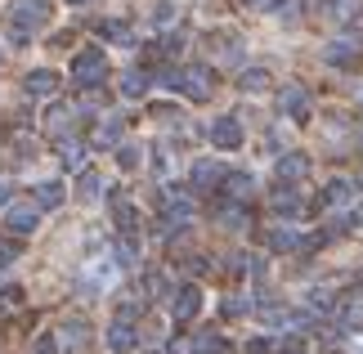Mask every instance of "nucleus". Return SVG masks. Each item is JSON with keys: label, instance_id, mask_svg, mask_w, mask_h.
<instances>
[{"label": "nucleus", "instance_id": "obj_7", "mask_svg": "<svg viewBox=\"0 0 363 354\" xmlns=\"http://www.w3.org/2000/svg\"><path fill=\"white\" fill-rule=\"evenodd\" d=\"M179 90H184L189 99H211V72L198 63V67H189V72H179Z\"/></svg>", "mask_w": 363, "mask_h": 354}, {"label": "nucleus", "instance_id": "obj_24", "mask_svg": "<svg viewBox=\"0 0 363 354\" xmlns=\"http://www.w3.org/2000/svg\"><path fill=\"white\" fill-rule=\"evenodd\" d=\"M354 54H359V40H354V36H341V40H332L328 59H332V63H350Z\"/></svg>", "mask_w": 363, "mask_h": 354}, {"label": "nucleus", "instance_id": "obj_6", "mask_svg": "<svg viewBox=\"0 0 363 354\" xmlns=\"http://www.w3.org/2000/svg\"><path fill=\"white\" fill-rule=\"evenodd\" d=\"M50 18V0H13V27H40Z\"/></svg>", "mask_w": 363, "mask_h": 354}, {"label": "nucleus", "instance_id": "obj_11", "mask_svg": "<svg viewBox=\"0 0 363 354\" xmlns=\"http://www.w3.org/2000/svg\"><path fill=\"white\" fill-rule=\"evenodd\" d=\"M108 350H113V354H130L135 350V323L130 319L117 314V323L108 328Z\"/></svg>", "mask_w": 363, "mask_h": 354}, {"label": "nucleus", "instance_id": "obj_18", "mask_svg": "<svg viewBox=\"0 0 363 354\" xmlns=\"http://www.w3.org/2000/svg\"><path fill=\"white\" fill-rule=\"evenodd\" d=\"M27 90L40 94V99H54V90H59V72H50V67H36V72L27 77Z\"/></svg>", "mask_w": 363, "mask_h": 354}, {"label": "nucleus", "instance_id": "obj_15", "mask_svg": "<svg viewBox=\"0 0 363 354\" xmlns=\"http://www.w3.org/2000/svg\"><path fill=\"white\" fill-rule=\"evenodd\" d=\"M354 197V184L350 179H328L323 193H318V206H345Z\"/></svg>", "mask_w": 363, "mask_h": 354}, {"label": "nucleus", "instance_id": "obj_19", "mask_svg": "<svg viewBox=\"0 0 363 354\" xmlns=\"http://www.w3.org/2000/svg\"><path fill=\"white\" fill-rule=\"evenodd\" d=\"M90 144H94V148H117V144H121V117H104Z\"/></svg>", "mask_w": 363, "mask_h": 354}, {"label": "nucleus", "instance_id": "obj_42", "mask_svg": "<svg viewBox=\"0 0 363 354\" xmlns=\"http://www.w3.org/2000/svg\"><path fill=\"white\" fill-rule=\"evenodd\" d=\"M72 5H90V0H72Z\"/></svg>", "mask_w": 363, "mask_h": 354}, {"label": "nucleus", "instance_id": "obj_13", "mask_svg": "<svg viewBox=\"0 0 363 354\" xmlns=\"http://www.w3.org/2000/svg\"><path fill=\"white\" fill-rule=\"evenodd\" d=\"M260 319H264V328H274V332H283V328H301V323H305L301 309H283V305L260 309Z\"/></svg>", "mask_w": 363, "mask_h": 354}, {"label": "nucleus", "instance_id": "obj_39", "mask_svg": "<svg viewBox=\"0 0 363 354\" xmlns=\"http://www.w3.org/2000/svg\"><path fill=\"white\" fill-rule=\"evenodd\" d=\"M0 206H9V179L0 175Z\"/></svg>", "mask_w": 363, "mask_h": 354}, {"label": "nucleus", "instance_id": "obj_32", "mask_svg": "<svg viewBox=\"0 0 363 354\" xmlns=\"http://www.w3.org/2000/svg\"><path fill=\"white\" fill-rule=\"evenodd\" d=\"M99 32H104L108 40H117V45H130V27H125V23H104Z\"/></svg>", "mask_w": 363, "mask_h": 354}, {"label": "nucleus", "instance_id": "obj_3", "mask_svg": "<svg viewBox=\"0 0 363 354\" xmlns=\"http://www.w3.org/2000/svg\"><path fill=\"white\" fill-rule=\"evenodd\" d=\"M121 274L117 260H90L86 274H81V296H104V287Z\"/></svg>", "mask_w": 363, "mask_h": 354}, {"label": "nucleus", "instance_id": "obj_16", "mask_svg": "<svg viewBox=\"0 0 363 354\" xmlns=\"http://www.w3.org/2000/svg\"><path fill=\"white\" fill-rule=\"evenodd\" d=\"M225 179V166L220 162H193V171H189V184L193 189H211V184Z\"/></svg>", "mask_w": 363, "mask_h": 354}, {"label": "nucleus", "instance_id": "obj_25", "mask_svg": "<svg viewBox=\"0 0 363 354\" xmlns=\"http://www.w3.org/2000/svg\"><path fill=\"white\" fill-rule=\"evenodd\" d=\"M238 86H242L247 94H260L264 86H269V72H264V67H247V72H242V81H238Z\"/></svg>", "mask_w": 363, "mask_h": 354}, {"label": "nucleus", "instance_id": "obj_12", "mask_svg": "<svg viewBox=\"0 0 363 354\" xmlns=\"http://www.w3.org/2000/svg\"><path fill=\"white\" fill-rule=\"evenodd\" d=\"M77 197L86 206H94L104 197V175L99 171H90V166H81V175H77Z\"/></svg>", "mask_w": 363, "mask_h": 354}, {"label": "nucleus", "instance_id": "obj_2", "mask_svg": "<svg viewBox=\"0 0 363 354\" xmlns=\"http://www.w3.org/2000/svg\"><path fill=\"white\" fill-rule=\"evenodd\" d=\"M5 229L18 233V238L36 233V229H40V206H36V202H9V211H5Z\"/></svg>", "mask_w": 363, "mask_h": 354}, {"label": "nucleus", "instance_id": "obj_43", "mask_svg": "<svg viewBox=\"0 0 363 354\" xmlns=\"http://www.w3.org/2000/svg\"><path fill=\"white\" fill-rule=\"evenodd\" d=\"M242 5H247V0H242Z\"/></svg>", "mask_w": 363, "mask_h": 354}, {"label": "nucleus", "instance_id": "obj_28", "mask_svg": "<svg viewBox=\"0 0 363 354\" xmlns=\"http://www.w3.org/2000/svg\"><path fill=\"white\" fill-rule=\"evenodd\" d=\"M296 243H301V238L291 233V229H274V233H269V247H274V251H296Z\"/></svg>", "mask_w": 363, "mask_h": 354}, {"label": "nucleus", "instance_id": "obj_10", "mask_svg": "<svg viewBox=\"0 0 363 354\" xmlns=\"http://www.w3.org/2000/svg\"><path fill=\"white\" fill-rule=\"evenodd\" d=\"M278 179L283 184H301L305 175H310V157H301V153H278Z\"/></svg>", "mask_w": 363, "mask_h": 354}, {"label": "nucleus", "instance_id": "obj_35", "mask_svg": "<svg viewBox=\"0 0 363 354\" xmlns=\"http://www.w3.org/2000/svg\"><path fill=\"white\" fill-rule=\"evenodd\" d=\"M171 18H175V5H171V0H162V5H152V23H157V27H166Z\"/></svg>", "mask_w": 363, "mask_h": 354}, {"label": "nucleus", "instance_id": "obj_23", "mask_svg": "<svg viewBox=\"0 0 363 354\" xmlns=\"http://www.w3.org/2000/svg\"><path fill=\"white\" fill-rule=\"evenodd\" d=\"M189 354H225V341H220L216 332H198L189 341Z\"/></svg>", "mask_w": 363, "mask_h": 354}, {"label": "nucleus", "instance_id": "obj_17", "mask_svg": "<svg viewBox=\"0 0 363 354\" xmlns=\"http://www.w3.org/2000/svg\"><path fill=\"white\" fill-rule=\"evenodd\" d=\"M63 345L72 350V354H86V345H90V323L67 319V323H63Z\"/></svg>", "mask_w": 363, "mask_h": 354}, {"label": "nucleus", "instance_id": "obj_34", "mask_svg": "<svg viewBox=\"0 0 363 354\" xmlns=\"http://www.w3.org/2000/svg\"><path fill=\"white\" fill-rule=\"evenodd\" d=\"M117 166H121V171H135V166H139V148H121L117 144Z\"/></svg>", "mask_w": 363, "mask_h": 354}, {"label": "nucleus", "instance_id": "obj_20", "mask_svg": "<svg viewBox=\"0 0 363 354\" xmlns=\"http://www.w3.org/2000/svg\"><path fill=\"white\" fill-rule=\"evenodd\" d=\"M63 197H67L63 184H59V179H45V184H36V197H32V202H36L40 211H45V206L54 211V206H63Z\"/></svg>", "mask_w": 363, "mask_h": 354}, {"label": "nucleus", "instance_id": "obj_8", "mask_svg": "<svg viewBox=\"0 0 363 354\" xmlns=\"http://www.w3.org/2000/svg\"><path fill=\"white\" fill-rule=\"evenodd\" d=\"M198 309H202V292H198V287H179V292H171V314H175L179 323L198 319Z\"/></svg>", "mask_w": 363, "mask_h": 354}, {"label": "nucleus", "instance_id": "obj_1", "mask_svg": "<svg viewBox=\"0 0 363 354\" xmlns=\"http://www.w3.org/2000/svg\"><path fill=\"white\" fill-rule=\"evenodd\" d=\"M72 77H77V86H104V77H108V59H104V50L99 45H86L72 59Z\"/></svg>", "mask_w": 363, "mask_h": 354}, {"label": "nucleus", "instance_id": "obj_14", "mask_svg": "<svg viewBox=\"0 0 363 354\" xmlns=\"http://www.w3.org/2000/svg\"><path fill=\"white\" fill-rule=\"evenodd\" d=\"M72 121H77V108L72 104H50L45 108V131L67 135V131H72Z\"/></svg>", "mask_w": 363, "mask_h": 354}, {"label": "nucleus", "instance_id": "obj_31", "mask_svg": "<svg viewBox=\"0 0 363 354\" xmlns=\"http://www.w3.org/2000/svg\"><path fill=\"white\" fill-rule=\"evenodd\" d=\"M135 220H139L135 206H130V202H117V229H121V233H135Z\"/></svg>", "mask_w": 363, "mask_h": 354}, {"label": "nucleus", "instance_id": "obj_4", "mask_svg": "<svg viewBox=\"0 0 363 354\" xmlns=\"http://www.w3.org/2000/svg\"><path fill=\"white\" fill-rule=\"evenodd\" d=\"M242 121L238 117H220L216 126H211V144L220 148V153H233V148H242Z\"/></svg>", "mask_w": 363, "mask_h": 354}, {"label": "nucleus", "instance_id": "obj_29", "mask_svg": "<svg viewBox=\"0 0 363 354\" xmlns=\"http://www.w3.org/2000/svg\"><path fill=\"white\" fill-rule=\"evenodd\" d=\"M287 341H274V336H256V341H247V354H278Z\"/></svg>", "mask_w": 363, "mask_h": 354}, {"label": "nucleus", "instance_id": "obj_41", "mask_svg": "<svg viewBox=\"0 0 363 354\" xmlns=\"http://www.w3.org/2000/svg\"><path fill=\"white\" fill-rule=\"evenodd\" d=\"M278 354H305V350H291V345H283V350H278Z\"/></svg>", "mask_w": 363, "mask_h": 354}, {"label": "nucleus", "instance_id": "obj_40", "mask_svg": "<svg viewBox=\"0 0 363 354\" xmlns=\"http://www.w3.org/2000/svg\"><path fill=\"white\" fill-rule=\"evenodd\" d=\"M256 5H260V9H278V5H283V0H256Z\"/></svg>", "mask_w": 363, "mask_h": 354}, {"label": "nucleus", "instance_id": "obj_26", "mask_svg": "<svg viewBox=\"0 0 363 354\" xmlns=\"http://www.w3.org/2000/svg\"><path fill=\"white\" fill-rule=\"evenodd\" d=\"M121 94H125V99L148 94V77H144V72H125V77H121Z\"/></svg>", "mask_w": 363, "mask_h": 354}, {"label": "nucleus", "instance_id": "obj_9", "mask_svg": "<svg viewBox=\"0 0 363 354\" xmlns=\"http://www.w3.org/2000/svg\"><path fill=\"white\" fill-rule=\"evenodd\" d=\"M269 211L274 216H283V220H301V211H305V202H301V193L296 189H278V193H269Z\"/></svg>", "mask_w": 363, "mask_h": 354}, {"label": "nucleus", "instance_id": "obj_33", "mask_svg": "<svg viewBox=\"0 0 363 354\" xmlns=\"http://www.w3.org/2000/svg\"><path fill=\"white\" fill-rule=\"evenodd\" d=\"M148 292L162 296V301H171V278H166V274H148Z\"/></svg>", "mask_w": 363, "mask_h": 354}, {"label": "nucleus", "instance_id": "obj_27", "mask_svg": "<svg viewBox=\"0 0 363 354\" xmlns=\"http://www.w3.org/2000/svg\"><path fill=\"white\" fill-rule=\"evenodd\" d=\"M59 157H63V166H72V171H81V166H86V157H90V153H86V148H81V144H72V139H67V144H63V153H59Z\"/></svg>", "mask_w": 363, "mask_h": 354}, {"label": "nucleus", "instance_id": "obj_37", "mask_svg": "<svg viewBox=\"0 0 363 354\" xmlns=\"http://www.w3.org/2000/svg\"><path fill=\"white\" fill-rule=\"evenodd\" d=\"M54 350H59V341H54V336L45 332V336H40V341H36V354H54Z\"/></svg>", "mask_w": 363, "mask_h": 354}, {"label": "nucleus", "instance_id": "obj_21", "mask_svg": "<svg viewBox=\"0 0 363 354\" xmlns=\"http://www.w3.org/2000/svg\"><path fill=\"white\" fill-rule=\"evenodd\" d=\"M216 220H220V224H229V229H242V224L251 220V211L238 206V202H220V206H216Z\"/></svg>", "mask_w": 363, "mask_h": 354}, {"label": "nucleus", "instance_id": "obj_30", "mask_svg": "<svg viewBox=\"0 0 363 354\" xmlns=\"http://www.w3.org/2000/svg\"><path fill=\"white\" fill-rule=\"evenodd\" d=\"M242 314H251L247 296H225V319H242Z\"/></svg>", "mask_w": 363, "mask_h": 354}, {"label": "nucleus", "instance_id": "obj_22", "mask_svg": "<svg viewBox=\"0 0 363 354\" xmlns=\"http://www.w3.org/2000/svg\"><path fill=\"white\" fill-rule=\"evenodd\" d=\"M337 323H341V332H363V301L341 305L337 309Z\"/></svg>", "mask_w": 363, "mask_h": 354}, {"label": "nucleus", "instance_id": "obj_38", "mask_svg": "<svg viewBox=\"0 0 363 354\" xmlns=\"http://www.w3.org/2000/svg\"><path fill=\"white\" fill-rule=\"evenodd\" d=\"M13 260H18V251H13V247H5V243H0V269H9Z\"/></svg>", "mask_w": 363, "mask_h": 354}, {"label": "nucleus", "instance_id": "obj_5", "mask_svg": "<svg viewBox=\"0 0 363 354\" xmlns=\"http://www.w3.org/2000/svg\"><path fill=\"white\" fill-rule=\"evenodd\" d=\"M278 112H283L287 121H310V94H305L301 86H287L283 94H278Z\"/></svg>", "mask_w": 363, "mask_h": 354}, {"label": "nucleus", "instance_id": "obj_36", "mask_svg": "<svg viewBox=\"0 0 363 354\" xmlns=\"http://www.w3.org/2000/svg\"><path fill=\"white\" fill-rule=\"evenodd\" d=\"M18 287H5V292H0V314H5V309H18Z\"/></svg>", "mask_w": 363, "mask_h": 354}]
</instances>
